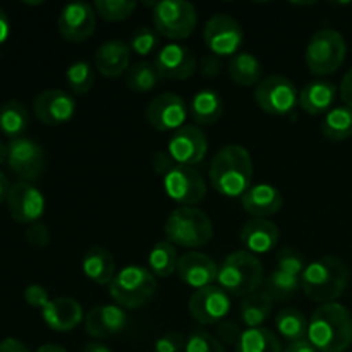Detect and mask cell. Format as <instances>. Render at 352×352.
<instances>
[{"instance_id":"cell-1","label":"cell","mask_w":352,"mask_h":352,"mask_svg":"<svg viewBox=\"0 0 352 352\" xmlns=\"http://www.w3.org/2000/svg\"><path fill=\"white\" fill-rule=\"evenodd\" d=\"M253 181V160L250 151L239 144L223 146L210 164L213 189L227 198H243Z\"/></svg>"},{"instance_id":"cell-2","label":"cell","mask_w":352,"mask_h":352,"mask_svg":"<svg viewBox=\"0 0 352 352\" xmlns=\"http://www.w3.org/2000/svg\"><path fill=\"white\" fill-rule=\"evenodd\" d=\"M308 342L318 352H342L352 344V315L339 302L320 305L308 323Z\"/></svg>"},{"instance_id":"cell-3","label":"cell","mask_w":352,"mask_h":352,"mask_svg":"<svg viewBox=\"0 0 352 352\" xmlns=\"http://www.w3.org/2000/svg\"><path fill=\"white\" fill-rule=\"evenodd\" d=\"M351 272L346 261L337 256H323L311 261L301 277V287L316 302H333L349 284Z\"/></svg>"},{"instance_id":"cell-4","label":"cell","mask_w":352,"mask_h":352,"mask_svg":"<svg viewBox=\"0 0 352 352\" xmlns=\"http://www.w3.org/2000/svg\"><path fill=\"white\" fill-rule=\"evenodd\" d=\"M217 282L229 296L250 298L263 284V265L250 251H234L219 267Z\"/></svg>"},{"instance_id":"cell-5","label":"cell","mask_w":352,"mask_h":352,"mask_svg":"<svg viewBox=\"0 0 352 352\" xmlns=\"http://www.w3.org/2000/svg\"><path fill=\"white\" fill-rule=\"evenodd\" d=\"M165 241L174 246L201 248L213 237V223L203 210L196 206H179L168 215L164 223Z\"/></svg>"},{"instance_id":"cell-6","label":"cell","mask_w":352,"mask_h":352,"mask_svg":"<svg viewBox=\"0 0 352 352\" xmlns=\"http://www.w3.org/2000/svg\"><path fill=\"white\" fill-rule=\"evenodd\" d=\"M157 277L144 267L122 268L109 284V294L120 308L138 309L146 306L157 292Z\"/></svg>"},{"instance_id":"cell-7","label":"cell","mask_w":352,"mask_h":352,"mask_svg":"<svg viewBox=\"0 0 352 352\" xmlns=\"http://www.w3.org/2000/svg\"><path fill=\"white\" fill-rule=\"evenodd\" d=\"M347 55L346 38L332 28L318 30L306 47V64L313 76L333 74Z\"/></svg>"},{"instance_id":"cell-8","label":"cell","mask_w":352,"mask_h":352,"mask_svg":"<svg viewBox=\"0 0 352 352\" xmlns=\"http://www.w3.org/2000/svg\"><path fill=\"white\" fill-rule=\"evenodd\" d=\"M153 24L168 40H184L198 24V10L186 0H162L153 3Z\"/></svg>"},{"instance_id":"cell-9","label":"cell","mask_w":352,"mask_h":352,"mask_svg":"<svg viewBox=\"0 0 352 352\" xmlns=\"http://www.w3.org/2000/svg\"><path fill=\"white\" fill-rule=\"evenodd\" d=\"M254 102L265 113L284 117L299 105V91L291 79L274 74L261 79L254 89Z\"/></svg>"},{"instance_id":"cell-10","label":"cell","mask_w":352,"mask_h":352,"mask_svg":"<svg viewBox=\"0 0 352 352\" xmlns=\"http://www.w3.org/2000/svg\"><path fill=\"white\" fill-rule=\"evenodd\" d=\"M45 164V150L36 141L23 136L10 140L7 144V165L21 181H36L43 174Z\"/></svg>"},{"instance_id":"cell-11","label":"cell","mask_w":352,"mask_h":352,"mask_svg":"<svg viewBox=\"0 0 352 352\" xmlns=\"http://www.w3.org/2000/svg\"><path fill=\"white\" fill-rule=\"evenodd\" d=\"M203 38L210 54L226 57V55H237L244 41V31L234 17L227 14H217L206 21Z\"/></svg>"},{"instance_id":"cell-12","label":"cell","mask_w":352,"mask_h":352,"mask_svg":"<svg viewBox=\"0 0 352 352\" xmlns=\"http://www.w3.org/2000/svg\"><path fill=\"white\" fill-rule=\"evenodd\" d=\"M164 189L170 199L182 206H196L206 198V184L196 168L175 165L164 175Z\"/></svg>"},{"instance_id":"cell-13","label":"cell","mask_w":352,"mask_h":352,"mask_svg":"<svg viewBox=\"0 0 352 352\" xmlns=\"http://www.w3.org/2000/svg\"><path fill=\"white\" fill-rule=\"evenodd\" d=\"M230 296L220 285L198 289L189 298V315L201 325H219L230 313Z\"/></svg>"},{"instance_id":"cell-14","label":"cell","mask_w":352,"mask_h":352,"mask_svg":"<svg viewBox=\"0 0 352 352\" xmlns=\"http://www.w3.org/2000/svg\"><path fill=\"white\" fill-rule=\"evenodd\" d=\"M188 105L175 93H160L146 107V122L155 131H179L188 119Z\"/></svg>"},{"instance_id":"cell-15","label":"cell","mask_w":352,"mask_h":352,"mask_svg":"<svg viewBox=\"0 0 352 352\" xmlns=\"http://www.w3.org/2000/svg\"><path fill=\"white\" fill-rule=\"evenodd\" d=\"M10 217L19 223H36L45 213V198L33 182L17 181L10 186L7 196Z\"/></svg>"},{"instance_id":"cell-16","label":"cell","mask_w":352,"mask_h":352,"mask_svg":"<svg viewBox=\"0 0 352 352\" xmlns=\"http://www.w3.org/2000/svg\"><path fill=\"white\" fill-rule=\"evenodd\" d=\"M208 150L206 134L196 126H184L168 140L167 151L172 160L182 167H192L205 158Z\"/></svg>"},{"instance_id":"cell-17","label":"cell","mask_w":352,"mask_h":352,"mask_svg":"<svg viewBox=\"0 0 352 352\" xmlns=\"http://www.w3.org/2000/svg\"><path fill=\"white\" fill-rule=\"evenodd\" d=\"M96 30V12L86 2L67 3L58 16V33L71 43L88 40Z\"/></svg>"},{"instance_id":"cell-18","label":"cell","mask_w":352,"mask_h":352,"mask_svg":"<svg viewBox=\"0 0 352 352\" xmlns=\"http://www.w3.org/2000/svg\"><path fill=\"white\" fill-rule=\"evenodd\" d=\"M76 100L62 89H45L33 100V113L45 126H64L74 117Z\"/></svg>"},{"instance_id":"cell-19","label":"cell","mask_w":352,"mask_h":352,"mask_svg":"<svg viewBox=\"0 0 352 352\" xmlns=\"http://www.w3.org/2000/svg\"><path fill=\"white\" fill-rule=\"evenodd\" d=\"M177 275L186 285L192 289H203L213 285L219 278V267L205 253L189 251L182 254L177 261Z\"/></svg>"},{"instance_id":"cell-20","label":"cell","mask_w":352,"mask_h":352,"mask_svg":"<svg viewBox=\"0 0 352 352\" xmlns=\"http://www.w3.org/2000/svg\"><path fill=\"white\" fill-rule=\"evenodd\" d=\"M155 65H157L162 78L184 81V79L191 78L195 74L198 60H196L195 54L188 47L168 43L158 52L157 58H155Z\"/></svg>"},{"instance_id":"cell-21","label":"cell","mask_w":352,"mask_h":352,"mask_svg":"<svg viewBox=\"0 0 352 352\" xmlns=\"http://www.w3.org/2000/svg\"><path fill=\"white\" fill-rule=\"evenodd\" d=\"M127 325V315L120 306L105 305L89 309L85 316V329L95 339H107L122 332Z\"/></svg>"},{"instance_id":"cell-22","label":"cell","mask_w":352,"mask_h":352,"mask_svg":"<svg viewBox=\"0 0 352 352\" xmlns=\"http://www.w3.org/2000/svg\"><path fill=\"white\" fill-rule=\"evenodd\" d=\"M131 48L122 40L103 41L95 52V69L103 78L116 79L129 71Z\"/></svg>"},{"instance_id":"cell-23","label":"cell","mask_w":352,"mask_h":352,"mask_svg":"<svg viewBox=\"0 0 352 352\" xmlns=\"http://www.w3.org/2000/svg\"><path fill=\"white\" fill-rule=\"evenodd\" d=\"M280 239V230L267 219H251L241 229V243L253 254H267L274 251Z\"/></svg>"},{"instance_id":"cell-24","label":"cell","mask_w":352,"mask_h":352,"mask_svg":"<svg viewBox=\"0 0 352 352\" xmlns=\"http://www.w3.org/2000/svg\"><path fill=\"white\" fill-rule=\"evenodd\" d=\"M41 316L55 332H71L85 318L81 305L72 298L50 299V302L41 309Z\"/></svg>"},{"instance_id":"cell-25","label":"cell","mask_w":352,"mask_h":352,"mask_svg":"<svg viewBox=\"0 0 352 352\" xmlns=\"http://www.w3.org/2000/svg\"><path fill=\"white\" fill-rule=\"evenodd\" d=\"M244 212L250 213L253 219H267L280 212L284 205L282 192L270 184L251 186L246 195L241 198Z\"/></svg>"},{"instance_id":"cell-26","label":"cell","mask_w":352,"mask_h":352,"mask_svg":"<svg viewBox=\"0 0 352 352\" xmlns=\"http://www.w3.org/2000/svg\"><path fill=\"white\" fill-rule=\"evenodd\" d=\"M337 98V86L325 79L308 82L299 93V107L308 116H322L332 110Z\"/></svg>"},{"instance_id":"cell-27","label":"cell","mask_w":352,"mask_h":352,"mask_svg":"<svg viewBox=\"0 0 352 352\" xmlns=\"http://www.w3.org/2000/svg\"><path fill=\"white\" fill-rule=\"evenodd\" d=\"M81 268L82 274L98 285L110 284L117 275L113 254L102 246H93L86 251L81 261Z\"/></svg>"},{"instance_id":"cell-28","label":"cell","mask_w":352,"mask_h":352,"mask_svg":"<svg viewBox=\"0 0 352 352\" xmlns=\"http://www.w3.org/2000/svg\"><path fill=\"white\" fill-rule=\"evenodd\" d=\"M189 113L198 126H212L223 116L222 96L213 89H201L192 96Z\"/></svg>"},{"instance_id":"cell-29","label":"cell","mask_w":352,"mask_h":352,"mask_svg":"<svg viewBox=\"0 0 352 352\" xmlns=\"http://www.w3.org/2000/svg\"><path fill=\"white\" fill-rule=\"evenodd\" d=\"M30 126V112L19 100H9L0 107V133L9 140L23 138Z\"/></svg>"},{"instance_id":"cell-30","label":"cell","mask_w":352,"mask_h":352,"mask_svg":"<svg viewBox=\"0 0 352 352\" xmlns=\"http://www.w3.org/2000/svg\"><path fill=\"white\" fill-rule=\"evenodd\" d=\"M229 76L239 86H258L263 76V67L253 54L241 52L229 62Z\"/></svg>"},{"instance_id":"cell-31","label":"cell","mask_w":352,"mask_h":352,"mask_svg":"<svg viewBox=\"0 0 352 352\" xmlns=\"http://www.w3.org/2000/svg\"><path fill=\"white\" fill-rule=\"evenodd\" d=\"M272 309H274V301L265 292H254L253 296L241 302V322L248 329H260L272 316Z\"/></svg>"},{"instance_id":"cell-32","label":"cell","mask_w":352,"mask_h":352,"mask_svg":"<svg viewBox=\"0 0 352 352\" xmlns=\"http://www.w3.org/2000/svg\"><path fill=\"white\" fill-rule=\"evenodd\" d=\"M308 320L296 308H285L275 316V329L291 344L308 340Z\"/></svg>"},{"instance_id":"cell-33","label":"cell","mask_w":352,"mask_h":352,"mask_svg":"<svg viewBox=\"0 0 352 352\" xmlns=\"http://www.w3.org/2000/svg\"><path fill=\"white\" fill-rule=\"evenodd\" d=\"M177 250L168 241H160L151 248L150 254H148V270L155 275V277L167 278L177 270Z\"/></svg>"},{"instance_id":"cell-34","label":"cell","mask_w":352,"mask_h":352,"mask_svg":"<svg viewBox=\"0 0 352 352\" xmlns=\"http://www.w3.org/2000/svg\"><path fill=\"white\" fill-rule=\"evenodd\" d=\"M236 352H282V346L272 330L260 327L244 330L236 346Z\"/></svg>"},{"instance_id":"cell-35","label":"cell","mask_w":352,"mask_h":352,"mask_svg":"<svg viewBox=\"0 0 352 352\" xmlns=\"http://www.w3.org/2000/svg\"><path fill=\"white\" fill-rule=\"evenodd\" d=\"M299 287H301V277L275 268L265 280L263 292L274 302L285 301V299H291L299 291Z\"/></svg>"},{"instance_id":"cell-36","label":"cell","mask_w":352,"mask_h":352,"mask_svg":"<svg viewBox=\"0 0 352 352\" xmlns=\"http://www.w3.org/2000/svg\"><path fill=\"white\" fill-rule=\"evenodd\" d=\"M322 133L330 141H344L352 136V110L349 107H336L325 113Z\"/></svg>"},{"instance_id":"cell-37","label":"cell","mask_w":352,"mask_h":352,"mask_svg":"<svg viewBox=\"0 0 352 352\" xmlns=\"http://www.w3.org/2000/svg\"><path fill=\"white\" fill-rule=\"evenodd\" d=\"M162 79L155 62L141 60L129 67L126 74V86L134 93H148L158 85Z\"/></svg>"},{"instance_id":"cell-38","label":"cell","mask_w":352,"mask_h":352,"mask_svg":"<svg viewBox=\"0 0 352 352\" xmlns=\"http://www.w3.org/2000/svg\"><path fill=\"white\" fill-rule=\"evenodd\" d=\"M65 81L74 95H86L95 85V69L85 60L74 62L65 72Z\"/></svg>"},{"instance_id":"cell-39","label":"cell","mask_w":352,"mask_h":352,"mask_svg":"<svg viewBox=\"0 0 352 352\" xmlns=\"http://www.w3.org/2000/svg\"><path fill=\"white\" fill-rule=\"evenodd\" d=\"M96 16L102 17L109 23H119L131 17V14L136 9V2L133 0H96L95 6Z\"/></svg>"},{"instance_id":"cell-40","label":"cell","mask_w":352,"mask_h":352,"mask_svg":"<svg viewBox=\"0 0 352 352\" xmlns=\"http://www.w3.org/2000/svg\"><path fill=\"white\" fill-rule=\"evenodd\" d=\"M306 267H308V263H306L305 254H302L299 250H296V248H291V246L282 248V250L277 253L278 270H284L292 275H298V277H302Z\"/></svg>"},{"instance_id":"cell-41","label":"cell","mask_w":352,"mask_h":352,"mask_svg":"<svg viewBox=\"0 0 352 352\" xmlns=\"http://www.w3.org/2000/svg\"><path fill=\"white\" fill-rule=\"evenodd\" d=\"M184 352H226V347L205 330H195L186 339Z\"/></svg>"},{"instance_id":"cell-42","label":"cell","mask_w":352,"mask_h":352,"mask_svg":"<svg viewBox=\"0 0 352 352\" xmlns=\"http://www.w3.org/2000/svg\"><path fill=\"white\" fill-rule=\"evenodd\" d=\"M157 43H158L157 33H155L151 28L141 26L140 30L134 31L133 36H131L129 48L131 52H134V54L140 55V57H146V55H150L151 52L155 50Z\"/></svg>"},{"instance_id":"cell-43","label":"cell","mask_w":352,"mask_h":352,"mask_svg":"<svg viewBox=\"0 0 352 352\" xmlns=\"http://www.w3.org/2000/svg\"><path fill=\"white\" fill-rule=\"evenodd\" d=\"M241 336H243V330L239 329L237 323L223 320V322H220L219 325H217V340H219L222 346L236 347L237 342H239Z\"/></svg>"},{"instance_id":"cell-44","label":"cell","mask_w":352,"mask_h":352,"mask_svg":"<svg viewBox=\"0 0 352 352\" xmlns=\"http://www.w3.org/2000/svg\"><path fill=\"white\" fill-rule=\"evenodd\" d=\"M26 241L30 246L36 248V250L47 248L50 244V230L43 222L31 223V226H28L26 230Z\"/></svg>"},{"instance_id":"cell-45","label":"cell","mask_w":352,"mask_h":352,"mask_svg":"<svg viewBox=\"0 0 352 352\" xmlns=\"http://www.w3.org/2000/svg\"><path fill=\"white\" fill-rule=\"evenodd\" d=\"M186 347V339L182 333L168 332L162 336L155 342V351L157 352H182Z\"/></svg>"},{"instance_id":"cell-46","label":"cell","mask_w":352,"mask_h":352,"mask_svg":"<svg viewBox=\"0 0 352 352\" xmlns=\"http://www.w3.org/2000/svg\"><path fill=\"white\" fill-rule=\"evenodd\" d=\"M24 299H26L28 305L38 309H43L50 302V296H48L47 289L38 284L28 285L26 291H24Z\"/></svg>"},{"instance_id":"cell-47","label":"cell","mask_w":352,"mask_h":352,"mask_svg":"<svg viewBox=\"0 0 352 352\" xmlns=\"http://www.w3.org/2000/svg\"><path fill=\"white\" fill-rule=\"evenodd\" d=\"M151 164H153L155 172L160 175H165L167 172H170L175 165H177L174 160H172V157L167 153V151H157V153L153 155V158H151Z\"/></svg>"},{"instance_id":"cell-48","label":"cell","mask_w":352,"mask_h":352,"mask_svg":"<svg viewBox=\"0 0 352 352\" xmlns=\"http://www.w3.org/2000/svg\"><path fill=\"white\" fill-rule=\"evenodd\" d=\"M220 67H222V64H220V58L217 55L208 54L203 57L201 72L205 78H217L220 74Z\"/></svg>"},{"instance_id":"cell-49","label":"cell","mask_w":352,"mask_h":352,"mask_svg":"<svg viewBox=\"0 0 352 352\" xmlns=\"http://www.w3.org/2000/svg\"><path fill=\"white\" fill-rule=\"evenodd\" d=\"M340 98H342L344 105L349 107L352 110V67L344 74L342 82H340Z\"/></svg>"},{"instance_id":"cell-50","label":"cell","mask_w":352,"mask_h":352,"mask_svg":"<svg viewBox=\"0 0 352 352\" xmlns=\"http://www.w3.org/2000/svg\"><path fill=\"white\" fill-rule=\"evenodd\" d=\"M0 352H30V349L21 340L6 339L0 342Z\"/></svg>"},{"instance_id":"cell-51","label":"cell","mask_w":352,"mask_h":352,"mask_svg":"<svg viewBox=\"0 0 352 352\" xmlns=\"http://www.w3.org/2000/svg\"><path fill=\"white\" fill-rule=\"evenodd\" d=\"M10 34V23L9 17H7L6 10L0 9V45H3L7 41Z\"/></svg>"},{"instance_id":"cell-52","label":"cell","mask_w":352,"mask_h":352,"mask_svg":"<svg viewBox=\"0 0 352 352\" xmlns=\"http://www.w3.org/2000/svg\"><path fill=\"white\" fill-rule=\"evenodd\" d=\"M284 352H318L308 340H301V342L289 344V347Z\"/></svg>"},{"instance_id":"cell-53","label":"cell","mask_w":352,"mask_h":352,"mask_svg":"<svg viewBox=\"0 0 352 352\" xmlns=\"http://www.w3.org/2000/svg\"><path fill=\"white\" fill-rule=\"evenodd\" d=\"M9 191H10L9 181H7L6 174L0 170V205H2V203H7V196H9Z\"/></svg>"},{"instance_id":"cell-54","label":"cell","mask_w":352,"mask_h":352,"mask_svg":"<svg viewBox=\"0 0 352 352\" xmlns=\"http://www.w3.org/2000/svg\"><path fill=\"white\" fill-rule=\"evenodd\" d=\"M82 352H112L110 347H107L105 344H100V342H88L85 346Z\"/></svg>"},{"instance_id":"cell-55","label":"cell","mask_w":352,"mask_h":352,"mask_svg":"<svg viewBox=\"0 0 352 352\" xmlns=\"http://www.w3.org/2000/svg\"><path fill=\"white\" fill-rule=\"evenodd\" d=\"M36 352H67V351H65L64 347L57 346V344H45V346H41Z\"/></svg>"},{"instance_id":"cell-56","label":"cell","mask_w":352,"mask_h":352,"mask_svg":"<svg viewBox=\"0 0 352 352\" xmlns=\"http://www.w3.org/2000/svg\"><path fill=\"white\" fill-rule=\"evenodd\" d=\"M7 162V144L3 141H0V165Z\"/></svg>"}]
</instances>
